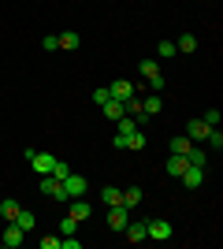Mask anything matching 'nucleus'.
Here are the masks:
<instances>
[{"mask_svg":"<svg viewBox=\"0 0 223 249\" xmlns=\"http://www.w3.org/2000/svg\"><path fill=\"white\" fill-rule=\"evenodd\" d=\"M37 190H41L45 197H56V201H67V190H64V182L56 175H41V182H37Z\"/></svg>","mask_w":223,"mask_h":249,"instance_id":"f257e3e1","label":"nucleus"},{"mask_svg":"<svg viewBox=\"0 0 223 249\" xmlns=\"http://www.w3.org/2000/svg\"><path fill=\"white\" fill-rule=\"evenodd\" d=\"M171 234H175V227H171L168 219H149L145 223V238H156V242H168Z\"/></svg>","mask_w":223,"mask_h":249,"instance_id":"f03ea898","label":"nucleus"},{"mask_svg":"<svg viewBox=\"0 0 223 249\" xmlns=\"http://www.w3.org/2000/svg\"><path fill=\"white\" fill-rule=\"evenodd\" d=\"M22 238H26V231H22L19 223L11 219L8 227H4V238H0V242H4V249H19V246H22Z\"/></svg>","mask_w":223,"mask_h":249,"instance_id":"7ed1b4c3","label":"nucleus"},{"mask_svg":"<svg viewBox=\"0 0 223 249\" xmlns=\"http://www.w3.org/2000/svg\"><path fill=\"white\" fill-rule=\"evenodd\" d=\"M141 74H145L149 89H164V74H160V67L153 60H141Z\"/></svg>","mask_w":223,"mask_h":249,"instance_id":"20e7f679","label":"nucleus"},{"mask_svg":"<svg viewBox=\"0 0 223 249\" xmlns=\"http://www.w3.org/2000/svg\"><path fill=\"white\" fill-rule=\"evenodd\" d=\"M30 167L37 171V175H52V167H56V156H52V153H34Z\"/></svg>","mask_w":223,"mask_h":249,"instance_id":"39448f33","label":"nucleus"},{"mask_svg":"<svg viewBox=\"0 0 223 249\" xmlns=\"http://www.w3.org/2000/svg\"><path fill=\"white\" fill-rule=\"evenodd\" d=\"M64 190H67V201H71V197H82L86 190H89V182H86L82 175H67L64 178Z\"/></svg>","mask_w":223,"mask_h":249,"instance_id":"423d86ee","label":"nucleus"},{"mask_svg":"<svg viewBox=\"0 0 223 249\" xmlns=\"http://www.w3.org/2000/svg\"><path fill=\"white\" fill-rule=\"evenodd\" d=\"M127 212H130V208L112 205V208H108V227H112V231H123V227L130 223V219H127Z\"/></svg>","mask_w":223,"mask_h":249,"instance_id":"0eeeda50","label":"nucleus"},{"mask_svg":"<svg viewBox=\"0 0 223 249\" xmlns=\"http://www.w3.org/2000/svg\"><path fill=\"white\" fill-rule=\"evenodd\" d=\"M108 93L116 97V101H130V97H134V82H127V78H116V82L108 86Z\"/></svg>","mask_w":223,"mask_h":249,"instance_id":"6e6552de","label":"nucleus"},{"mask_svg":"<svg viewBox=\"0 0 223 249\" xmlns=\"http://www.w3.org/2000/svg\"><path fill=\"white\" fill-rule=\"evenodd\" d=\"M182 182H186V190H197L205 182V167H193V164H186V171H182Z\"/></svg>","mask_w":223,"mask_h":249,"instance_id":"1a4fd4ad","label":"nucleus"},{"mask_svg":"<svg viewBox=\"0 0 223 249\" xmlns=\"http://www.w3.org/2000/svg\"><path fill=\"white\" fill-rule=\"evenodd\" d=\"M208 130H212V126L205 123V119H190V123H186V138H190V142H205Z\"/></svg>","mask_w":223,"mask_h":249,"instance_id":"9d476101","label":"nucleus"},{"mask_svg":"<svg viewBox=\"0 0 223 249\" xmlns=\"http://www.w3.org/2000/svg\"><path fill=\"white\" fill-rule=\"evenodd\" d=\"M67 216H74L78 223H82V219H89V216H93V205H89L86 197H71V212H67Z\"/></svg>","mask_w":223,"mask_h":249,"instance_id":"9b49d317","label":"nucleus"},{"mask_svg":"<svg viewBox=\"0 0 223 249\" xmlns=\"http://www.w3.org/2000/svg\"><path fill=\"white\" fill-rule=\"evenodd\" d=\"M119 205H123V208H138V205H141V186L119 190Z\"/></svg>","mask_w":223,"mask_h":249,"instance_id":"f8f14e48","label":"nucleus"},{"mask_svg":"<svg viewBox=\"0 0 223 249\" xmlns=\"http://www.w3.org/2000/svg\"><path fill=\"white\" fill-rule=\"evenodd\" d=\"M101 112H104L108 119H123V115H127V108H123V101H116V97H108V101L101 104Z\"/></svg>","mask_w":223,"mask_h":249,"instance_id":"ddd939ff","label":"nucleus"},{"mask_svg":"<svg viewBox=\"0 0 223 249\" xmlns=\"http://www.w3.org/2000/svg\"><path fill=\"white\" fill-rule=\"evenodd\" d=\"M56 45L71 52V49H78V45H82V37H78L74 30H64V34H56Z\"/></svg>","mask_w":223,"mask_h":249,"instance_id":"4468645a","label":"nucleus"},{"mask_svg":"<svg viewBox=\"0 0 223 249\" xmlns=\"http://www.w3.org/2000/svg\"><path fill=\"white\" fill-rule=\"evenodd\" d=\"M19 201H11V197H4V201H0V216H4V223H11V219H15V216H19Z\"/></svg>","mask_w":223,"mask_h":249,"instance_id":"2eb2a0df","label":"nucleus"},{"mask_svg":"<svg viewBox=\"0 0 223 249\" xmlns=\"http://www.w3.org/2000/svg\"><path fill=\"white\" fill-rule=\"evenodd\" d=\"M164 167H168V175H175V178H179L182 171H186V156L171 153V156H168V164H164Z\"/></svg>","mask_w":223,"mask_h":249,"instance_id":"dca6fc26","label":"nucleus"},{"mask_svg":"<svg viewBox=\"0 0 223 249\" xmlns=\"http://www.w3.org/2000/svg\"><path fill=\"white\" fill-rule=\"evenodd\" d=\"M175 52H182V56H190V52H197V37H193V34H182L179 41H175Z\"/></svg>","mask_w":223,"mask_h":249,"instance_id":"f3484780","label":"nucleus"},{"mask_svg":"<svg viewBox=\"0 0 223 249\" xmlns=\"http://www.w3.org/2000/svg\"><path fill=\"white\" fill-rule=\"evenodd\" d=\"M141 112H145V115H160V112H164V101H160V93L145 97V101H141Z\"/></svg>","mask_w":223,"mask_h":249,"instance_id":"a211bd4d","label":"nucleus"},{"mask_svg":"<svg viewBox=\"0 0 223 249\" xmlns=\"http://www.w3.org/2000/svg\"><path fill=\"white\" fill-rule=\"evenodd\" d=\"M186 164L205 167V164H208V153H205V149H193V145H190V153H186Z\"/></svg>","mask_w":223,"mask_h":249,"instance_id":"6ab92c4d","label":"nucleus"},{"mask_svg":"<svg viewBox=\"0 0 223 249\" xmlns=\"http://www.w3.org/2000/svg\"><path fill=\"white\" fill-rule=\"evenodd\" d=\"M127 242H145V223H127Z\"/></svg>","mask_w":223,"mask_h":249,"instance_id":"aec40b11","label":"nucleus"},{"mask_svg":"<svg viewBox=\"0 0 223 249\" xmlns=\"http://www.w3.org/2000/svg\"><path fill=\"white\" fill-rule=\"evenodd\" d=\"M190 145H193L190 138H182V134H179V138H171V145H168V149H171V153H179V156H186V153H190Z\"/></svg>","mask_w":223,"mask_h":249,"instance_id":"412c9836","label":"nucleus"},{"mask_svg":"<svg viewBox=\"0 0 223 249\" xmlns=\"http://www.w3.org/2000/svg\"><path fill=\"white\" fill-rule=\"evenodd\" d=\"M15 223H19V227L26 231V234H30V231H34V223H37V219H34V212H26V208H19V216H15Z\"/></svg>","mask_w":223,"mask_h":249,"instance_id":"4be33fe9","label":"nucleus"},{"mask_svg":"<svg viewBox=\"0 0 223 249\" xmlns=\"http://www.w3.org/2000/svg\"><path fill=\"white\" fill-rule=\"evenodd\" d=\"M101 205H108V208L119 205V190L116 186H104V190H101Z\"/></svg>","mask_w":223,"mask_h":249,"instance_id":"5701e85b","label":"nucleus"},{"mask_svg":"<svg viewBox=\"0 0 223 249\" xmlns=\"http://www.w3.org/2000/svg\"><path fill=\"white\" fill-rule=\"evenodd\" d=\"M127 149H145V134H141V130L127 134Z\"/></svg>","mask_w":223,"mask_h":249,"instance_id":"b1692460","label":"nucleus"},{"mask_svg":"<svg viewBox=\"0 0 223 249\" xmlns=\"http://www.w3.org/2000/svg\"><path fill=\"white\" fill-rule=\"evenodd\" d=\"M205 142H208V149H223V134L216 130V126L208 130V138H205Z\"/></svg>","mask_w":223,"mask_h":249,"instance_id":"393cba45","label":"nucleus"},{"mask_svg":"<svg viewBox=\"0 0 223 249\" xmlns=\"http://www.w3.org/2000/svg\"><path fill=\"white\" fill-rule=\"evenodd\" d=\"M78 231V219L74 216H64V223H60V234H74Z\"/></svg>","mask_w":223,"mask_h":249,"instance_id":"a878e982","label":"nucleus"},{"mask_svg":"<svg viewBox=\"0 0 223 249\" xmlns=\"http://www.w3.org/2000/svg\"><path fill=\"white\" fill-rule=\"evenodd\" d=\"M119 123V134H134V130H138V123H134V119H127V115H123V119H116Z\"/></svg>","mask_w":223,"mask_h":249,"instance_id":"bb28decb","label":"nucleus"},{"mask_svg":"<svg viewBox=\"0 0 223 249\" xmlns=\"http://www.w3.org/2000/svg\"><path fill=\"white\" fill-rule=\"evenodd\" d=\"M201 119H205L208 126H220V119H223V115H220V108H208V112H205Z\"/></svg>","mask_w":223,"mask_h":249,"instance_id":"cd10ccee","label":"nucleus"},{"mask_svg":"<svg viewBox=\"0 0 223 249\" xmlns=\"http://www.w3.org/2000/svg\"><path fill=\"white\" fill-rule=\"evenodd\" d=\"M52 175H56V178H60V182H64V178H67V175H71V167H67V164H64V160H56V167H52Z\"/></svg>","mask_w":223,"mask_h":249,"instance_id":"c85d7f7f","label":"nucleus"},{"mask_svg":"<svg viewBox=\"0 0 223 249\" xmlns=\"http://www.w3.org/2000/svg\"><path fill=\"white\" fill-rule=\"evenodd\" d=\"M41 49H45V52H52V49H60V45H56V34H45V37H41Z\"/></svg>","mask_w":223,"mask_h":249,"instance_id":"c756f323","label":"nucleus"},{"mask_svg":"<svg viewBox=\"0 0 223 249\" xmlns=\"http://www.w3.org/2000/svg\"><path fill=\"white\" fill-rule=\"evenodd\" d=\"M108 97H112V93H108V89H93V104H97V108H101V104H104Z\"/></svg>","mask_w":223,"mask_h":249,"instance_id":"7c9ffc66","label":"nucleus"},{"mask_svg":"<svg viewBox=\"0 0 223 249\" xmlns=\"http://www.w3.org/2000/svg\"><path fill=\"white\" fill-rule=\"evenodd\" d=\"M160 56H175V41H160Z\"/></svg>","mask_w":223,"mask_h":249,"instance_id":"2f4dec72","label":"nucleus"},{"mask_svg":"<svg viewBox=\"0 0 223 249\" xmlns=\"http://www.w3.org/2000/svg\"><path fill=\"white\" fill-rule=\"evenodd\" d=\"M112 145H116V149H127V134H119V130H116V138H112Z\"/></svg>","mask_w":223,"mask_h":249,"instance_id":"473e14b6","label":"nucleus"},{"mask_svg":"<svg viewBox=\"0 0 223 249\" xmlns=\"http://www.w3.org/2000/svg\"><path fill=\"white\" fill-rule=\"evenodd\" d=\"M41 249H60V238H41Z\"/></svg>","mask_w":223,"mask_h":249,"instance_id":"72a5a7b5","label":"nucleus"}]
</instances>
